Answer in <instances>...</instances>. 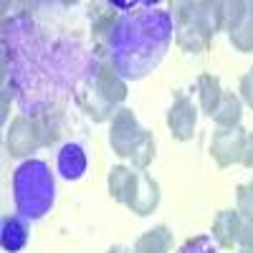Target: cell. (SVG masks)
<instances>
[{
  "label": "cell",
  "mask_w": 253,
  "mask_h": 253,
  "mask_svg": "<svg viewBox=\"0 0 253 253\" xmlns=\"http://www.w3.org/2000/svg\"><path fill=\"white\" fill-rule=\"evenodd\" d=\"M175 41L185 53H205L213 43V38L190 23H175Z\"/></svg>",
  "instance_id": "obj_14"
},
{
  "label": "cell",
  "mask_w": 253,
  "mask_h": 253,
  "mask_svg": "<svg viewBox=\"0 0 253 253\" xmlns=\"http://www.w3.org/2000/svg\"><path fill=\"white\" fill-rule=\"evenodd\" d=\"M79 107L89 114L91 122L101 124L114 119V114L122 109V104L126 99V81L117 74L112 66V61H101L94 69L91 79L86 81V86L76 91Z\"/></svg>",
  "instance_id": "obj_3"
},
{
  "label": "cell",
  "mask_w": 253,
  "mask_h": 253,
  "mask_svg": "<svg viewBox=\"0 0 253 253\" xmlns=\"http://www.w3.org/2000/svg\"><path fill=\"white\" fill-rule=\"evenodd\" d=\"M236 200H238V213L246 218V220H253V182L248 185H238L236 190Z\"/></svg>",
  "instance_id": "obj_20"
},
{
  "label": "cell",
  "mask_w": 253,
  "mask_h": 253,
  "mask_svg": "<svg viewBox=\"0 0 253 253\" xmlns=\"http://www.w3.org/2000/svg\"><path fill=\"white\" fill-rule=\"evenodd\" d=\"M38 147H43V139H41L38 124L33 117L18 114L10 126H8V139H5V150L13 160H23L31 152H36Z\"/></svg>",
  "instance_id": "obj_8"
},
{
  "label": "cell",
  "mask_w": 253,
  "mask_h": 253,
  "mask_svg": "<svg viewBox=\"0 0 253 253\" xmlns=\"http://www.w3.org/2000/svg\"><path fill=\"white\" fill-rule=\"evenodd\" d=\"M248 15V3L243 0H230L223 3V31H228V36L233 33Z\"/></svg>",
  "instance_id": "obj_18"
},
{
  "label": "cell",
  "mask_w": 253,
  "mask_h": 253,
  "mask_svg": "<svg viewBox=\"0 0 253 253\" xmlns=\"http://www.w3.org/2000/svg\"><path fill=\"white\" fill-rule=\"evenodd\" d=\"M109 195L112 200L129 208L134 215H152L160 205V182L137 167L117 165L109 172Z\"/></svg>",
  "instance_id": "obj_4"
},
{
  "label": "cell",
  "mask_w": 253,
  "mask_h": 253,
  "mask_svg": "<svg viewBox=\"0 0 253 253\" xmlns=\"http://www.w3.org/2000/svg\"><path fill=\"white\" fill-rule=\"evenodd\" d=\"M238 96H241V101L246 104V107H251V109H253V69H251L248 74H243V76H241V84H238Z\"/></svg>",
  "instance_id": "obj_22"
},
{
  "label": "cell",
  "mask_w": 253,
  "mask_h": 253,
  "mask_svg": "<svg viewBox=\"0 0 253 253\" xmlns=\"http://www.w3.org/2000/svg\"><path fill=\"white\" fill-rule=\"evenodd\" d=\"M28 243V225L23 215H5L0 223V246L5 253H18Z\"/></svg>",
  "instance_id": "obj_12"
},
{
  "label": "cell",
  "mask_w": 253,
  "mask_h": 253,
  "mask_svg": "<svg viewBox=\"0 0 253 253\" xmlns=\"http://www.w3.org/2000/svg\"><path fill=\"white\" fill-rule=\"evenodd\" d=\"M198 96H200V109L213 117V112L218 109L220 96H223V86H220V79L213 74H200L198 79Z\"/></svg>",
  "instance_id": "obj_16"
},
{
  "label": "cell",
  "mask_w": 253,
  "mask_h": 253,
  "mask_svg": "<svg viewBox=\"0 0 253 253\" xmlns=\"http://www.w3.org/2000/svg\"><path fill=\"white\" fill-rule=\"evenodd\" d=\"M172 31V13L152 3H142L139 10L119 15L109 43V61L117 74L124 81H137L152 74L170 48Z\"/></svg>",
  "instance_id": "obj_1"
},
{
  "label": "cell",
  "mask_w": 253,
  "mask_h": 253,
  "mask_svg": "<svg viewBox=\"0 0 253 253\" xmlns=\"http://www.w3.org/2000/svg\"><path fill=\"white\" fill-rule=\"evenodd\" d=\"M241 228H243V215L238 210H220L213 220V241L230 251L236 243H238V236H241Z\"/></svg>",
  "instance_id": "obj_10"
},
{
  "label": "cell",
  "mask_w": 253,
  "mask_h": 253,
  "mask_svg": "<svg viewBox=\"0 0 253 253\" xmlns=\"http://www.w3.org/2000/svg\"><path fill=\"white\" fill-rule=\"evenodd\" d=\"M86 165H89V162H86V152H84L81 144L66 142V144L61 147L58 160H56V167H58L61 177L79 180V177H84V172H86Z\"/></svg>",
  "instance_id": "obj_11"
},
{
  "label": "cell",
  "mask_w": 253,
  "mask_h": 253,
  "mask_svg": "<svg viewBox=\"0 0 253 253\" xmlns=\"http://www.w3.org/2000/svg\"><path fill=\"white\" fill-rule=\"evenodd\" d=\"M251 182H253V180H251Z\"/></svg>",
  "instance_id": "obj_25"
},
{
  "label": "cell",
  "mask_w": 253,
  "mask_h": 253,
  "mask_svg": "<svg viewBox=\"0 0 253 253\" xmlns=\"http://www.w3.org/2000/svg\"><path fill=\"white\" fill-rule=\"evenodd\" d=\"M243 167H248V170H253V134H248L246 139V150H243Z\"/></svg>",
  "instance_id": "obj_23"
},
{
  "label": "cell",
  "mask_w": 253,
  "mask_h": 253,
  "mask_svg": "<svg viewBox=\"0 0 253 253\" xmlns=\"http://www.w3.org/2000/svg\"><path fill=\"white\" fill-rule=\"evenodd\" d=\"M56 198V182L51 167L43 160H26L13 172V200L26 220L43 218Z\"/></svg>",
  "instance_id": "obj_2"
},
{
  "label": "cell",
  "mask_w": 253,
  "mask_h": 253,
  "mask_svg": "<svg viewBox=\"0 0 253 253\" xmlns=\"http://www.w3.org/2000/svg\"><path fill=\"white\" fill-rule=\"evenodd\" d=\"M248 132L243 126H218L210 139V155L218 162V167H233L243 162V150H246Z\"/></svg>",
  "instance_id": "obj_7"
},
{
  "label": "cell",
  "mask_w": 253,
  "mask_h": 253,
  "mask_svg": "<svg viewBox=\"0 0 253 253\" xmlns=\"http://www.w3.org/2000/svg\"><path fill=\"white\" fill-rule=\"evenodd\" d=\"M170 248H172V230L167 225H155L152 230H147L134 241L132 253H170Z\"/></svg>",
  "instance_id": "obj_13"
},
{
  "label": "cell",
  "mask_w": 253,
  "mask_h": 253,
  "mask_svg": "<svg viewBox=\"0 0 253 253\" xmlns=\"http://www.w3.org/2000/svg\"><path fill=\"white\" fill-rule=\"evenodd\" d=\"M175 253H218V248L210 236H195V238H187Z\"/></svg>",
  "instance_id": "obj_19"
},
{
  "label": "cell",
  "mask_w": 253,
  "mask_h": 253,
  "mask_svg": "<svg viewBox=\"0 0 253 253\" xmlns=\"http://www.w3.org/2000/svg\"><path fill=\"white\" fill-rule=\"evenodd\" d=\"M230 38V43H233V48L236 51H241V53H248V51H253V3H248V15H246V20L243 23L228 36Z\"/></svg>",
  "instance_id": "obj_17"
},
{
  "label": "cell",
  "mask_w": 253,
  "mask_h": 253,
  "mask_svg": "<svg viewBox=\"0 0 253 253\" xmlns=\"http://www.w3.org/2000/svg\"><path fill=\"white\" fill-rule=\"evenodd\" d=\"M107 253H126V248H122V246H112Z\"/></svg>",
  "instance_id": "obj_24"
},
{
  "label": "cell",
  "mask_w": 253,
  "mask_h": 253,
  "mask_svg": "<svg viewBox=\"0 0 253 253\" xmlns=\"http://www.w3.org/2000/svg\"><path fill=\"white\" fill-rule=\"evenodd\" d=\"M195 126H198V109L182 91H175L172 107L167 109V129H170L172 139H177V142L193 139Z\"/></svg>",
  "instance_id": "obj_9"
},
{
  "label": "cell",
  "mask_w": 253,
  "mask_h": 253,
  "mask_svg": "<svg viewBox=\"0 0 253 253\" xmlns=\"http://www.w3.org/2000/svg\"><path fill=\"white\" fill-rule=\"evenodd\" d=\"M109 144L117 157H129L137 170H147L157 155V142L150 129L137 122L134 112L122 107L114 119H112V132H109Z\"/></svg>",
  "instance_id": "obj_5"
},
{
  "label": "cell",
  "mask_w": 253,
  "mask_h": 253,
  "mask_svg": "<svg viewBox=\"0 0 253 253\" xmlns=\"http://www.w3.org/2000/svg\"><path fill=\"white\" fill-rule=\"evenodd\" d=\"M241 117H243V101H241V96L233 94V91H223L218 109L213 112V122L218 126L230 129V126H241Z\"/></svg>",
  "instance_id": "obj_15"
},
{
  "label": "cell",
  "mask_w": 253,
  "mask_h": 253,
  "mask_svg": "<svg viewBox=\"0 0 253 253\" xmlns=\"http://www.w3.org/2000/svg\"><path fill=\"white\" fill-rule=\"evenodd\" d=\"M175 23H190L215 38L223 31V3L218 0H195V3H172Z\"/></svg>",
  "instance_id": "obj_6"
},
{
  "label": "cell",
  "mask_w": 253,
  "mask_h": 253,
  "mask_svg": "<svg viewBox=\"0 0 253 253\" xmlns=\"http://www.w3.org/2000/svg\"><path fill=\"white\" fill-rule=\"evenodd\" d=\"M236 248H238V253H253V220L243 218V228H241Z\"/></svg>",
  "instance_id": "obj_21"
}]
</instances>
